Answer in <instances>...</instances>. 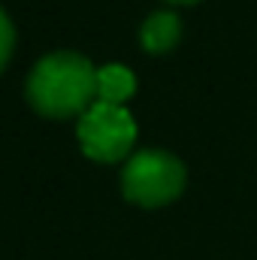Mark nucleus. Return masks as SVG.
<instances>
[{
	"instance_id": "obj_1",
	"label": "nucleus",
	"mask_w": 257,
	"mask_h": 260,
	"mask_svg": "<svg viewBox=\"0 0 257 260\" xmlns=\"http://www.w3.org/2000/svg\"><path fill=\"white\" fill-rule=\"evenodd\" d=\"M24 94L43 118H82L97 103V70L79 52H52L30 70Z\"/></svg>"
},
{
	"instance_id": "obj_2",
	"label": "nucleus",
	"mask_w": 257,
	"mask_h": 260,
	"mask_svg": "<svg viewBox=\"0 0 257 260\" xmlns=\"http://www.w3.org/2000/svg\"><path fill=\"white\" fill-rule=\"evenodd\" d=\"M185 164L179 157H173L170 151H136L124 164L121 173V191L130 203L145 206V209H157L173 203L176 197L185 191Z\"/></svg>"
},
{
	"instance_id": "obj_3",
	"label": "nucleus",
	"mask_w": 257,
	"mask_h": 260,
	"mask_svg": "<svg viewBox=\"0 0 257 260\" xmlns=\"http://www.w3.org/2000/svg\"><path fill=\"white\" fill-rule=\"evenodd\" d=\"M79 145L97 164H118L124 160L136 142V121L124 106L94 103L79 118Z\"/></svg>"
},
{
	"instance_id": "obj_4",
	"label": "nucleus",
	"mask_w": 257,
	"mask_h": 260,
	"mask_svg": "<svg viewBox=\"0 0 257 260\" xmlns=\"http://www.w3.org/2000/svg\"><path fill=\"white\" fill-rule=\"evenodd\" d=\"M179 40H182V18L167 9L151 12L139 27V43L148 55H167L179 46Z\"/></svg>"
},
{
	"instance_id": "obj_5",
	"label": "nucleus",
	"mask_w": 257,
	"mask_h": 260,
	"mask_svg": "<svg viewBox=\"0 0 257 260\" xmlns=\"http://www.w3.org/2000/svg\"><path fill=\"white\" fill-rule=\"evenodd\" d=\"M136 91V76L124 64H106L97 70V100L124 106Z\"/></svg>"
},
{
	"instance_id": "obj_6",
	"label": "nucleus",
	"mask_w": 257,
	"mask_h": 260,
	"mask_svg": "<svg viewBox=\"0 0 257 260\" xmlns=\"http://www.w3.org/2000/svg\"><path fill=\"white\" fill-rule=\"evenodd\" d=\"M12 49H15V27H12L9 15L0 9V73L6 70V64H9Z\"/></svg>"
},
{
	"instance_id": "obj_7",
	"label": "nucleus",
	"mask_w": 257,
	"mask_h": 260,
	"mask_svg": "<svg viewBox=\"0 0 257 260\" xmlns=\"http://www.w3.org/2000/svg\"><path fill=\"white\" fill-rule=\"evenodd\" d=\"M167 3H176V6H188V3H200V0H167Z\"/></svg>"
}]
</instances>
